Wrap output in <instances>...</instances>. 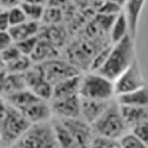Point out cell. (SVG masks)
<instances>
[{
  "label": "cell",
  "instance_id": "6da1fadb",
  "mask_svg": "<svg viewBox=\"0 0 148 148\" xmlns=\"http://www.w3.org/2000/svg\"><path fill=\"white\" fill-rule=\"evenodd\" d=\"M135 59L133 39L127 34L120 42L113 45L106 62L95 73L110 81H116L129 68Z\"/></svg>",
  "mask_w": 148,
  "mask_h": 148
},
{
  "label": "cell",
  "instance_id": "7a4b0ae2",
  "mask_svg": "<svg viewBox=\"0 0 148 148\" xmlns=\"http://www.w3.org/2000/svg\"><path fill=\"white\" fill-rule=\"evenodd\" d=\"M32 126L20 111L9 103L1 101V143L10 148Z\"/></svg>",
  "mask_w": 148,
  "mask_h": 148
},
{
  "label": "cell",
  "instance_id": "3957f363",
  "mask_svg": "<svg viewBox=\"0 0 148 148\" xmlns=\"http://www.w3.org/2000/svg\"><path fill=\"white\" fill-rule=\"evenodd\" d=\"M92 127L98 136L118 140L126 135L129 129L117 102L112 103L101 117L92 124Z\"/></svg>",
  "mask_w": 148,
  "mask_h": 148
},
{
  "label": "cell",
  "instance_id": "277c9868",
  "mask_svg": "<svg viewBox=\"0 0 148 148\" xmlns=\"http://www.w3.org/2000/svg\"><path fill=\"white\" fill-rule=\"evenodd\" d=\"M10 148H59L52 125L35 124Z\"/></svg>",
  "mask_w": 148,
  "mask_h": 148
},
{
  "label": "cell",
  "instance_id": "5b68a950",
  "mask_svg": "<svg viewBox=\"0 0 148 148\" xmlns=\"http://www.w3.org/2000/svg\"><path fill=\"white\" fill-rule=\"evenodd\" d=\"M115 94L114 83L96 73L88 74L82 80L79 96L84 99L109 101Z\"/></svg>",
  "mask_w": 148,
  "mask_h": 148
},
{
  "label": "cell",
  "instance_id": "8992f818",
  "mask_svg": "<svg viewBox=\"0 0 148 148\" xmlns=\"http://www.w3.org/2000/svg\"><path fill=\"white\" fill-rule=\"evenodd\" d=\"M42 66L45 79L53 86L63 80L80 75L77 67L64 60L49 59L42 63Z\"/></svg>",
  "mask_w": 148,
  "mask_h": 148
},
{
  "label": "cell",
  "instance_id": "52a82bcc",
  "mask_svg": "<svg viewBox=\"0 0 148 148\" xmlns=\"http://www.w3.org/2000/svg\"><path fill=\"white\" fill-rule=\"evenodd\" d=\"M59 119L71 133L77 148H91L94 137L90 124L79 119Z\"/></svg>",
  "mask_w": 148,
  "mask_h": 148
},
{
  "label": "cell",
  "instance_id": "ba28073f",
  "mask_svg": "<svg viewBox=\"0 0 148 148\" xmlns=\"http://www.w3.org/2000/svg\"><path fill=\"white\" fill-rule=\"evenodd\" d=\"M98 53L92 41L82 39L73 42L67 50L70 62L76 67H90Z\"/></svg>",
  "mask_w": 148,
  "mask_h": 148
},
{
  "label": "cell",
  "instance_id": "9c48e42d",
  "mask_svg": "<svg viewBox=\"0 0 148 148\" xmlns=\"http://www.w3.org/2000/svg\"><path fill=\"white\" fill-rule=\"evenodd\" d=\"M115 82V94L116 96L133 92L146 84L136 59Z\"/></svg>",
  "mask_w": 148,
  "mask_h": 148
},
{
  "label": "cell",
  "instance_id": "30bf717a",
  "mask_svg": "<svg viewBox=\"0 0 148 148\" xmlns=\"http://www.w3.org/2000/svg\"><path fill=\"white\" fill-rule=\"evenodd\" d=\"M51 109L62 119H78L81 115V97L78 94L53 101Z\"/></svg>",
  "mask_w": 148,
  "mask_h": 148
},
{
  "label": "cell",
  "instance_id": "8fae6325",
  "mask_svg": "<svg viewBox=\"0 0 148 148\" xmlns=\"http://www.w3.org/2000/svg\"><path fill=\"white\" fill-rule=\"evenodd\" d=\"M113 103L109 101H100L84 99L81 97V114L86 122L92 125L101 116Z\"/></svg>",
  "mask_w": 148,
  "mask_h": 148
},
{
  "label": "cell",
  "instance_id": "7c38bea8",
  "mask_svg": "<svg viewBox=\"0 0 148 148\" xmlns=\"http://www.w3.org/2000/svg\"><path fill=\"white\" fill-rule=\"evenodd\" d=\"M5 69L1 71V92L6 96L25 90L27 87L25 73H10L7 74Z\"/></svg>",
  "mask_w": 148,
  "mask_h": 148
},
{
  "label": "cell",
  "instance_id": "4fadbf2b",
  "mask_svg": "<svg viewBox=\"0 0 148 148\" xmlns=\"http://www.w3.org/2000/svg\"><path fill=\"white\" fill-rule=\"evenodd\" d=\"M145 3V1L141 0H130L125 2L123 7L128 25V34L133 39H134L136 36L140 14Z\"/></svg>",
  "mask_w": 148,
  "mask_h": 148
},
{
  "label": "cell",
  "instance_id": "5bb4252c",
  "mask_svg": "<svg viewBox=\"0 0 148 148\" xmlns=\"http://www.w3.org/2000/svg\"><path fill=\"white\" fill-rule=\"evenodd\" d=\"M51 111L52 109L45 101L41 99L21 111V113L31 124L35 125L45 122L50 118Z\"/></svg>",
  "mask_w": 148,
  "mask_h": 148
},
{
  "label": "cell",
  "instance_id": "9a60e30c",
  "mask_svg": "<svg viewBox=\"0 0 148 148\" xmlns=\"http://www.w3.org/2000/svg\"><path fill=\"white\" fill-rule=\"evenodd\" d=\"M82 78L80 75L69 78L53 86V101L79 94Z\"/></svg>",
  "mask_w": 148,
  "mask_h": 148
},
{
  "label": "cell",
  "instance_id": "2e32d148",
  "mask_svg": "<svg viewBox=\"0 0 148 148\" xmlns=\"http://www.w3.org/2000/svg\"><path fill=\"white\" fill-rule=\"evenodd\" d=\"M116 102L121 106L148 107V84H145L133 92L119 95Z\"/></svg>",
  "mask_w": 148,
  "mask_h": 148
},
{
  "label": "cell",
  "instance_id": "e0dca14e",
  "mask_svg": "<svg viewBox=\"0 0 148 148\" xmlns=\"http://www.w3.org/2000/svg\"><path fill=\"white\" fill-rule=\"evenodd\" d=\"M119 108L121 116L127 125L129 129H131L137 123L148 119V107H131L119 105Z\"/></svg>",
  "mask_w": 148,
  "mask_h": 148
},
{
  "label": "cell",
  "instance_id": "ac0fdd59",
  "mask_svg": "<svg viewBox=\"0 0 148 148\" xmlns=\"http://www.w3.org/2000/svg\"><path fill=\"white\" fill-rule=\"evenodd\" d=\"M38 30L39 25L37 22L29 21L18 25L12 26L9 28L8 32L10 33L13 40L16 43L34 36Z\"/></svg>",
  "mask_w": 148,
  "mask_h": 148
},
{
  "label": "cell",
  "instance_id": "d6986e66",
  "mask_svg": "<svg viewBox=\"0 0 148 148\" xmlns=\"http://www.w3.org/2000/svg\"><path fill=\"white\" fill-rule=\"evenodd\" d=\"M7 99L9 104L20 112L34 103L41 100L40 98L34 94L32 91L27 90L8 96Z\"/></svg>",
  "mask_w": 148,
  "mask_h": 148
},
{
  "label": "cell",
  "instance_id": "ffe728a7",
  "mask_svg": "<svg viewBox=\"0 0 148 148\" xmlns=\"http://www.w3.org/2000/svg\"><path fill=\"white\" fill-rule=\"evenodd\" d=\"M51 125L59 148H77L72 136L59 119L53 120Z\"/></svg>",
  "mask_w": 148,
  "mask_h": 148
},
{
  "label": "cell",
  "instance_id": "44dd1931",
  "mask_svg": "<svg viewBox=\"0 0 148 148\" xmlns=\"http://www.w3.org/2000/svg\"><path fill=\"white\" fill-rule=\"evenodd\" d=\"M128 34V25L124 10L117 15L110 30V39L115 45Z\"/></svg>",
  "mask_w": 148,
  "mask_h": 148
},
{
  "label": "cell",
  "instance_id": "7402d4cb",
  "mask_svg": "<svg viewBox=\"0 0 148 148\" xmlns=\"http://www.w3.org/2000/svg\"><path fill=\"white\" fill-rule=\"evenodd\" d=\"M55 54L56 51L52 45L43 39V40L39 41L36 47L34 48V51L30 56L33 61H35V62L45 61L46 62Z\"/></svg>",
  "mask_w": 148,
  "mask_h": 148
},
{
  "label": "cell",
  "instance_id": "603a6c76",
  "mask_svg": "<svg viewBox=\"0 0 148 148\" xmlns=\"http://www.w3.org/2000/svg\"><path fill=\"white\" fill-rule=\"evenodd\" d=\"M42 2H21L20 6L24 12L25 13L27 18L31 21L36 22L43 17L45 13L44 5Z\"/></svg>",
  "mask_w": 148,
  "mask_h": 148
},
{
  "label": "cell",
  "instance_id": "cb8c5ba5",
  "mask_svg": "<svg viewBox=\"0 0 148 148\" xmlns=\"http://www.w3.org/2000/svg\"><path fill=\"white\" fill-rule=\"evenodd\" d=\"M44 36H45V40L52 45H61L65 39V32L62 27L53 26L46 30Z\"/></svg>",
  "mask_w": 148,
  "mask_h": 148
},
{
  "label": "cell",
  "instance_id": "d4e9b609",
  "mask_svg": "<svg viewBox=\"0 0 148 148\" xmlns=\"http://www.w3.org/2000/svg\"><path fill=\"white\" fill-rule=\"evenodd\" d=\"M30 60L27 56L22 55L16 60L5 64V69L9 73H19L22 72H26L30 68Z\"/></svg>",
  "mask_w": 148,
  "mask_h": 148
},
{
  "label": "cell",
  "instance_id": "484cf974",
  "mask_svg": "<svg viewBox=\"0 0 148 148\" xmlns=\"http://www.w3.org/2000/svg\"><path fill=\"white\" fill-rule=\"evenodd\" d=\"M125 2H98V11L104 15H118L122 10Z\"/></svg>",
  "mask_w": 148,
  "mask_h": 148
},
{
  "label": "cell",
  "instance_id": "4316f807",
  "mask_svg": "<svg viewBox=\"0 0 148 148\" xmlns=\"http://www.w3.org/2000/svg\"><path fill=\"white\" fill-rule=\"evenodd\" d=\"M113 45H108L104 48L101 49V51L98 52L96 56H95L94 59L92 60L90 69L93 73L96 72L98 70H99L101 67L106 62L109 57L111 50L113 48Z\"/></svg>",
  "mask_w": 148,
  "mask_h": 148
},
{
  "label": "cell",
  "instance_id": "83f0119b",
  "mask_svg": "<svg viewBox=\"0 0 148 148\" xmlns=\"http://www.w3.org/2000/svg\"><path fill=\"white\" fill-rule=\"evenodd\" d=\"M91 148H122L120 141L114 138H107V137L97 136L94 137L92 141Z\"/></svg>",
  "mask_w": 148,
  "mask_h": 148
},
{
  "label": "cell",
  "instance_id": "f1b7e54d",
  "mask_svg": "<svg viewBox=\"0 0 148 148\" xmlns=\"http://www.w3.org/2000/svg\"><path fill=\"white\" fill-rule=\"evenodd\" d=\"M122 148H148L133 133H127L119 139Z\"/></svg>",
  "mask_w": 148,
  "mask_h": 148
},
{
  "label": "cell",
  "instance_id": "f546056e",
  "mask_svg": "<svg viewBox=\"0 0 148 148\" xmlns=\"http://www.w3.org/2000/svg\"><path fill=\"white\" fill-rule=\"evenodd\" d=\"M39 41V37L34 36L30 37L29 39L16 42V43H15V45L19 50L22 54L25 56L30 55L34 51V48L36 47Z\"/></svg>",
  "mask_w": 148,
  "mask_h": 148
},
{
  "label": "cell",
  "instance_id": "4dcf8cb0",
  "mask_svg": "<svg viewBox=\"0 0 148 148\" xmlns=\"http://www.w3.org/2000/svg\"><path fill=\"white\" fill-rule=\"evenodd\" d=\"M131 132L148 147V119L137 123L131 128Z\"/></svg>",
  "mask_w": 148,
  "mask_h": 148
},
{
  "label": "cell",
  "instance_id": "1f68e13d",
  "mask_svg": "<svg viewBox=\"0 0 148 148\" xmlns=\"http://www.w3.org/2000/svg\"><path fill=\"white\" fill-rule=\"evenodd\" d=\"M19 5L9 10V19H10V27L20 25L25 22L27 20V16Z\"/></svg>",
  "mask_w": 148,
  "mask_h": 148
},
{
  "label": "cell",
  "instance_id": "d6a6232c",
  "mask_svg": "<svg viewBox=\"0 0 148 148\" xmlns=\"http://www.w3.org/2000/svg\"><path fill=\"white\" fill-rule=\"evenodd\" d=\"M62 14L56 5H51L48 8L45 10L43 18L47 23L56 24L62 19Z\"/></svg>",
  "mask_w": 148,
  "mask_h": 148
},
{
  "label": "cell",
  "instance_id": "836d02e7",
  "mask_svg": "<svg viewBox=\"0 0 148 148\" xmlns=\"http://www.w3.org/2000/svg\"><path fill=\"white\" fill-rule=\"evenodd\" d=\"M23 54L21 53L18 48L16 45H11L7 49L1 51V59H2V62H4L5 64L8 63H10L13 61L16 60L18 57Z\"/></svg>",
  "mask_w": 148,
  "mask_h": 148
},
{
  "label": "cell",
  "instance_id": "e575fe53",
  "mask_svg": "<svg viewBox=\"0 0 148 148\" xmlns=\"http://www.w3.org/2000/svg\"><path fill=\"white\" fill-rule=\"evenodd\" d=\"M13 39L8 30L7 31H1L0 33V47H1V51L7 49L10 46H11V43Z\"/></svg>",
  "mask_w": 148,
  "mask_h": 148
},
{
  "label": "cell",
  "instance_id": "d590c367",
  "mask_svg": "<svg viewBox=\"0 0 148 148\" xmlns=\"http://www.w3.org/2000/svg\"><path fill=\"white\" fill-rule=\"evenodd\" d=\"M10 27L9 10H4L0 14V29L1 31H7Z\"/></svg>",
  "mask_w": 148,
  "mask_h": 148
}]
</instances>
